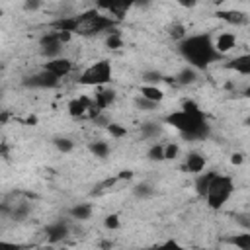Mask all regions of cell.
Wrapping results in <instances>:
<instances>
[{
	"label": "cell",
	"mask_w": 250,
	"mask_h": 250,
	"mask_svg": "<svg viewBox=\"0 0 250 250\" xmlns=\"http://www.w3.org/2000/svg\"><path fill=\"white\" fill-rule=\"evenodd\" d=\"M104 227H105V229H109V230H117V229L121 227L119 215H115V213H109V215H105V219H104Z\"/></svg>",
	"instance_id": "obj_33"
},
{
	"label": "cell",
	"mask_w": 250,
	"mask_h": 250,
	"mask_svg": "<svg viewBox=\"0 0 250 250\" xmlns=\"http://www.w3.org/2000/svg\"><path fill=\"white\" fill-rule=\"evenodd\" d=\"M180 6H184V8H191V6H195L197 4V0H176Z\"/></svg>",
	"instance_id": "obj_40"
},
{
	"label": "cell",
	"mask_w": 250,
	"mask_h": 250,
	"mask_svg": "<svg viewBox=\"0 0 250 250\" xmlns=\"http://www.w3.org/2000/svg\"><path fill=\"white\" fill-rule=\"evenodd\" d=\"M230 162H232L234 166H240V164L244 162V154H242V152H234V154L230 156Z\"/></svg>",
	"instance_id": "obj_38"
},
{
	"label": "cell",
	"mask_w": 250,
	"mask_h": 250,
	"mask_svg": "<svg viewBox=\"0 0 250 250\" xmlns=\"http://www.w3.org/2000/svg\"><path fill=\"white\" fill-rule=\"evenodd\" d=\"M234 191V184H232V178L225 176V174H215L209 182V189L205 193V199H207V205L211 209H221L229 197L232 195Z\"/></svg>",
	"instance_id": "obj_4"
},
{
	"label": "cell",
	"mask_w": 250,
	"mask_h": 250,
	"mask_svg": "<svg viewBox=\"0 0 250 250\" xmlns=\"http://www.w3.org/2000/svg\"><path fill=\"white\" fill-rule=\"evenodd\" d=\"M217 172L215 170H209V172H199L197 174V178H195V193L199 195V197H205V193H207V189H209V182H211V178L215 176Z\"/></svg>",
	"instance_id": "obj_17"
},
{
	"label": "cell",
	"mask_w": 250,
	"mask_h": 250,
	"mask_svg": "<svg viewBox=\"0 0 250 250\" xmlns=\"http://www.w3.org/2000/svg\"><path fill=\"white\" fill-rule=\"evenodd\" d=\"M164 246H180L176 240H168V242H164Z\"/></svg>",
	"instance_id": "obj_42"
},
{
	"label": "cell",
	"mask_w": 250,
	"mask_h": 250,
	"mask_svg": "<svg viewBox=\"0 0 250 250\" xmlns=\"http://www.w3.org/2000/svg\"><path fill=\"white\" fill-rule=\"evenodd\" d=\"M135 105H137L141 111H154V109L158 107L156 102H150V100H146V98H143V96H139V98L135 100Z\"/></svg>",
	"instance_id": "obj_30"
},
{
	"label": "cell",
	"mask_w": 250,
	"mask_h": 250,
	"mask_svg": "<svg viewBox=\"0 0 250 250\" xmlns=\"http://www.w3.org/2000/svg\"><path fill=\"white\" fill-rule=\"evenodd\" d=\"M29 211H31V205L27 201H21V203H16V205L10 207V215L8 217L14 219V221H23L29 215Z\"/></svg>",
	"instance_id": "obj_21"
},
{
	"label": "cell",
	"mask_w": 250,
	"mask_h": 250,
	"mask_svg": "<svg viewBox=\"0 0 250 250\" xmlns=\"http://www.w3.org/2000/svg\"><path fill=\"white\" fill-rule=\"evenodd\" d=\"M215 16H217L219 20L230 23V25H246V23H248L246 12H240V10H219Z\"/></svg>",
	"instance_id": "obj_12"
},
{
	"label": "cell",
	"mask_w": 250,
	"mask_h": 250,
	"mask_svg": "<svg viewBox=\"0 0 250 250\" xmlns=\"http://www.w3.org/2000/svg\"><path fill=\"white\" fill-rule=\"evenodd\" d=\"M141 80H143L145 84H158V82L164 80V76H162V72H158V70H145L143 76H141Z\"/></svg>",
	"instance_id": "obj_29"
},
{
	"label": "cell",
	"mask_w": 250,
	"mask_h": 250,
	"mask_svg": "<svg viewBox=\"0 0 250 250\" xmlns=\"http://www.w3.org/2000/svg\"><path fill=\"white\" fill-rule=\"evenodd\" d=\"M172 80H174L176 84H180V86H189V84H193V82L197 80V68L186 64L184 68L178 70V74H176Z\"/></svg>",
	"instance_id": "obj_15"
},
{
	"label": "cell",
	"mask_w": 250,
	"mask_h": 250,
	"mask_svg": "<svg viewBox=\"0 0 250 250\" xmlns=\"http://www.w3.org/2000/svg\"><path fill=\"white\" fill-rule=\"evenodd\" d=\"M168 35L172 37V39H184L188 33H186V27L182 25V23H172L170 27H168Z\"/></svg>",
	"instance_id": "obj_31"
},
{
	"label": "cell",
	"mask_w": 250,
	"mask_h": 250,
	"mask_svg": "<svg viewBox=\"0 0 250 250\" xmlns=\"http://www.w3.org/2000/svg\"><path fill=\"white\" fill-rule=\"evenodd\" d=\"M100 10H105L107 14L115 16V20H121L135 4V0H98L96 2Z\"/></svg>",
	"instance_id": "obj_7"
},
{
	"label": "cell",
	"mask_w": 250,
	"mask_h": 250,
	"mask_svg": "<svg viewBox=\"0 0 250 250\" xmlns=\"http://www.w3.org/2000/svg\"><path fill=\"white\" fill-rule=\"evenodd\" d=\"M230 244H234V246L240 248V250H250V234H248V232H244V234H234V236L230 238Z\"/></svg>",
	"instance_id": "obj_28"
},
{
	"label": "cell",
	"mask_w": 250,
	"mask_h": 250,
	"mask_svg": "<svg viewBox=\"0 0 250 250\" xmlns=\"http://www.w3.org/2000/svg\"><path fill=\"white\" fill-rule=\"evenodd\" d=\"M92 102L94 100H90L88 96H80V98H72L70 102H68V105H66V109H68V113L72 115V117H82L86 111H88V107L92 105Z\"/></svg>",
	"instance_id": "obj_13"
},
{
	"label": "cell",
	"mask_w": 250,
	"mask_h": 250,
	"mask_svg": "<svg viewBox=\"0 0 250 250\" xmlns=\"http://www.w3.org/2000/svg\"><path fill=\"white\" fill-rule=\"evenodd\" d=\"M53 145H55V148H57L59 152H70V150L74 148V143H72V139H68V137H55V139H53Z\"/></svg>",
	"instance_id": "obj_26"
},
{
	"label": "cell",
	"mask_w": 250,
	"mask_h": 250,
	"mask_svg": "<svg viewBox=\"0 0 250 250\" xmlns=\"http://www.w3.org/2000/svg\"><path fill=\"white\" fill-rule=\"evenodd\" d=\"M133 176H135L133 170H121V172L117 174V180H131Z\"/></svg>",
	"instance_id": "obj_39"
},
{
	"label": "cell",
	"mask_w": 250,
	"mask_h": 250,
	"mask_svg": "<svg viewBox=\"0 0 250 250\" xmlns=\"http://www.w3.org/2000/svg\"><path fill=\"white\" fill-rule=\"evenodd\" d=\"M25 123H27V125H37V117H35V115H29Z\"/></svg>",
	"instance_id": "obj_41"
},
{
	"label": "cell",
	"mask_w": 250,
	"mask_h": 250,
	"mask_svg": "<svg viewBox=\"0 0 250 250\" xmlns=\"http://www.w3.org/2000/svg\"><path fill=\"white\" fill-rule=\"evenodd\" d=\"M213 45H215V51H217L219 55H227V53H230V51L234 49V45H236V35H234L232 31H223V33L217 35V39L213 41Z\"/></svg>",
	"instance_id": "obj_10"
},
{
	"label": "cell",
	"mask_w": 250,
	"mask_h": 250,
	"mask_svg": "<svg viewBox=\"0 0 250 250\" xmlns=\"http://www.w3.org/2000/svg\"><path fill=\"white\" fill-rule=\"evenodd\" d=\"M2 16H4V10H2V8H0V18H2Z\"/></svg>",
	"instance_id": "obj_44"
},
{
	"label": "cell",
	"mask_w": 250,
	"mask_h": 250,
	"mask_svg": "<svg viewBox=\"0 0 250 250\" xmlns=\"http://www.w3.org/2000/svg\"><path fill=\"white\" fill-rule=\"evenodd\" d=\"M68 234H70V227L64 221H55V223L47 225V229H45V236H47V242L49 244L62 242Z\"/></svg>",
	"instance_id": "obj_9"
},
{
	"label": "cell",
	"mask_w": 250,
	"mask_h": 250,
	"mask_svg": "<svg viewBox=\"0 0 250 250\" xmlns=\"http://www.w3.org/2000/svg\"><path fill=\"white\" fill-rule=\"evenodd\" d=\"M141 96L146 98V100H150V102H156V104H160L164 100V92L156 84H145V86H141Z\"/></svg>",
	"instance_id": "obj_20"
},
{
	"label": "cell",
	"mask_w": 250,
	"mask_h": 250,
	"mask_svg": "<svg viewBox=\"0 0 250 250\" xmlns=\"http://www.w3.org/2000/svg\"><path fill=\"white\" fill-rule=\"evenodd\" d=\"M225 66L227 68H232V70H236V72H240L244 76H248L250 74V55H238V57L230 59Z\"/></svg>",
	"instance_id": "obj_16"
},
{
	"label": "cell",
	"mask_w": 250,
	"mask_h": 250,
	"mask_svg": "<svg viewBox=\"0 0 250 250\" xmlns=\"http://www.w3.org/2000/svg\"><path fill=\"white\" fill-rule=\"evenodd\" d=\"M105 47L111 49V51H117V49L123 47V37H121V33L117 29H109V33L105 37Z\"/></svg>",
	"instance_id": "obj_23"
},
{
	"label": "cell",
	"mask_w": 250,
	"mask_h": 250,
	"mask_svg": "<svg viewBox=\"0 0 250 250\" xmlns=\"http://www.w3.org/2000/svg\"><path fill=\"white\" fill-rule=\"evenodd\" d=\"M61 51H62V43H49V45H43L41 47V55L47 57V59H55V57H61Z\"/></svg>",
	"instance_id": "obj_25"
},
{
	"label": "cell",
	"mask_w": 250,
	"mask_h": 250,
	"mask_svg": "<svg viewBox=\"0 0 250 250\" xmlns=\"http://www.w3.org/2000/svg\"><path fill=\"white\" fill-rule=\"evenodd\" d=\"M115 98H117V92L113 88H109V86H98V90L94 94V104L100 109H105V107H109L115 102Z\"/></svg>",
	"instance_id": "obj_11"
},
{
	"label": "cell",
	"mask_w": 250,
	"mask_h": 250,
	"mask_svg": "<svg viewBox=\"0 0 250 250\" xmlns=\"http://www.w3.org/2000/svg\"><path fill=\"white\" fill-rule=\"evenodd\" d=\"M205 164H207V160H205V156L201 152H189L186 156V170L191 172V174L203 172L205 170Z\"/></svg>",
	"instance_id": "obj_14"
},
{
	"label": "cell",
	"mask_w": 250,
	"mask_h": 250,
	"mask_svg": "<svg viewBox=\"0 0 250 250\" xmlns=\"http://www.w3.org/2000/svg\"><path fill=\"white\" fill-rule=\"evenodd\" d=\"M105 127H107V133H109L113 139H121V137L127 135V129H125L123 125H119V123H107Z\"/></svg>",
	"instance_id": "obj_32"
},
{
	"label": "cell",
	"mask_w": 250,
	"mask_h": 250,
	"mask_svg": "<svg viewBox=\"0 0 250 250\" xmlns=\"http://www.w3.org/2000/svg\"><path fill=\"white\" fill-rule=\"evenodd\" d=\"M146 156H148V160H152V162H160V160H164V145H160V143L152 145V146L148 148Z\"/></svg>",
	"instance_id": "obj_27"
},
{
	"label": "cell",
	"mask_w": 250,
	"mask_h": 250,
	"mask_svg": "<svg viewBox=\"0 0 250 250\" xmlns=\"http://www.w3.org/2000/svg\"><path fill=\"white\" fill-rule=\"evenodd\" d=\"M115 23H117L115 18L102 16L98 10H88V12H84V14L78 16L74 33H76V35L90 37V35H98V33H102V31H109V29H113Z\"/></svg>",
	"instance_id": "obj_3"
},
{
	"label": "cell",
	"mask_w": 250,
	"mask_h": 250,
	"mask_svg": "<svg viewBox=\"0 0 250 250\" xmlns=\"http://www.w3.org/2000/svg\"><path fill=\"white\" fill-rule=\"evenodd\" d=\"M43 68L49 70L51 74L62 78V76H66V74L72 72V61L66 59V57H55V59H49V61L43 64Z\"/></svg>",
	"instance_id": "obj_8"
},
{
	"label": "cell",
	"mask_w": 250,
	"mask_h": 250,
	"mask_svg": "<svg viewBox=\"0 0 250 250\" xmlns=\"http://www.w3.org/2000/svg\"><path fill=\"white\" fill-rule=\"evenodd\" d=\"M166 123L178 129L188 141H203L209 137V125L205 121V115L191 100H186L182 104V109L168 113Z\"/></svg>",
	"instance_id": "obj_1"
},
{
	"label": "cell",
	"mask_w": 250,
	"mask_h": 250,
	"mask_svg": "<svg viewBox=\"0 0 250 250\" xmlns=\"http://www.w3.org/2000/svg\"><path fill=\"white\" fill-rule=\"evenodd\" d=\"M59 82H61L59 76H55V74H51L49 70L43 68V70H39L37 74L27 76V78L23 80V86H27V88H43V90H47V88H57Z\"/></svg>",
	"instance_id": "obj_6"
},
{
	"label": "cell",
	"mask_w": 250,
	"mask_h": 250,
	"mask_svg": "<svg viewBox=\"0 0 250 250\" xmlns=\"http://www.w3.org/2000/svg\"><path fill=\"white\" fill-rule=\"evenodd\" d=\"M55 33H57V37H59V41H61L62 45L68 43V41L72 39V35H74V33H70V31H55Z\"/></svg>",
	"instance_id": "obj_37"
},
{
	"label": "cell",
	"mask_w": 250,
	"mask_h": 250,
	"mask_svg": "<svg viewBox=\"0 0 250 250\" xmlns=\"http://www.w3.org/2000/svg\"><path fill=\"white\" fill-rule=\"evenodd\" d=\"M178 154H180V146L176 143L164 145V160H174V158H178Z\"/></svg>",
	"instance_id": "obj_34"
},
{
	"label": "cell",
	"mask_w": 250,
	"mask_h": 250,
	"mask_svg": "<svg viewBox=\"0 0 250 250\" xmlns=\"http://www.w3.org/2000/svg\"><path fill=\"white\" fill-rule=\"evenodd\" d=\"M76 21H78V16H70V18H59V20L51 21V27H53V31H70V33H74Z\"/></svg>",
	"instance_id": "obj_19"
},
{
	"label": "cell",
	"mask_w": 250,
	"mask_h": 250,
	"mask_svg": "<svg viewBox=\"0 0 250 250\" xmlns=\"http://www.w3.org/2000/svg\"><path fill=\"white\" fill-rule=\"evenodd\" d=\"M133 193H135L137 197H141V199H148V197L154 195V188H152L148 182H141V184H137V186L133 188Z\"/></svg>",
	"instance_id": "obj_24"
},
{
	"label": "cell",
	"mask_w": 250,
	"mask_h": 250,
	"mask_svg": "<svg viewBox=\"0 0 250 250\" xmlns=\"http://www.w3.org/2000/svg\"><path fill=\"white\" fill-rule=\"evenodd\" d=\"M137 2H139V4H148L150 0H135V4H137Z\"/></svg>",
	"instance_id": "obj_43"
},
{
	"label": "cell",
	"mask_w": 250,
	"mask_h": 250,
	"mask_svg": "<svg viewBox=\"0 0 250 250\" xmlns=\"http://www.w3.org/2000/svg\"><path fill=\"white\" fill-rule=\"evenodd\" d=\"M178 51L182 55V59L197 68V70H203L207 68L211 62H217L223 59V55H219L215 51V45H213V37L209 33H197V35H186L184 39L178 41Z\"/></svg>",
	"instance_id": "obj_2"
},
{
	"label": "cell",
	"mask_w": 250,
	"mask_h": 250,
	"mask_svg": "<svg viewBox=\"0 0 250 250\" xmlns=\"http://www.w3.org/2000/svg\"><path fill=\"white\" fill-rule=\"evenodd\" d=\"M68 215L74 221H88L92 217V205L90 203H76L68 209Z\"/></svg>",
	"instance_id": "obj_18"
},
{
	"label": "cell",
	"mask_w": 250,
	"mask_h": 250,
	"mask_svg": "<svg viewBox=\"0 0 250 250\" xmlns=\"http://www.w3.org/2000/svg\"><path fill=\"white\" fill-rule=\"evenodd\" d=\"M158 131H160V129H158L156 123H145V125H143V135H145V137H154Z\"/></svg>",
	"instance_id": "obj_36"
},
{
	"label": "cell",
	"mask_w": 250,
	"mask_h": 250,
	"mask_svg": "<svg viewBox=\"0 0 250 250\" xmlns=\"http://www.w3.org/2000/svg\"><path fill=\"white\" fill-rule=\"evenodd\" d=\"M111 74H113L111 62L105 61V59H102V61L90 64V66L80 74L78 84H82V86H96V88H98V86H105V84H109Z\"/></svg>",
	"instance_id": "obj_5"
},
{
	"label": "cell",
	"mask_w": 250,
	"mask_h": 250,
	"mask_svg": "<svg viewBox=\"0 0 250 250\" xmlns=\"http://www.w3.org/2000/svg\"><path fill=\"white\" fill-rule=\"evenodd\" d=\"M90 152H92L96 158H107L109 152H111V148H109V145H107L105 141H94V143L90 145Z\"/></svg>",
	"instance_id": "obj_22"
},
{
	"label": "cell",
	"mask_w": 250,
	"mask_h": 250,
	"mask_svg": "<svg viewBox=\"0 0 250 250\" xmlns=\"http://www.w3.org/2000/svg\"><path fill=\"white\" fill-rule=\"evenodd\" d=\"M43 6V0H23V10L25 12H37Z\"/></svg>",
	"instance_id": "obj_35"
}]
</instances>
